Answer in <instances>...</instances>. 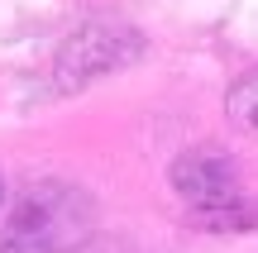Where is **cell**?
Instances as JSON below:
<instances>
[{"label": "cell", "mask_w": 258, "mask_h": 253, "mask_svg": "<svg viewBox=\"0 0 258 253\" xmlns=\"http://www.w3.org/2000/svg\"><path fill=\"white\" fill-rule=\"evenodd\" d=\"M96 206L72 182H34L15 201L0 253H72L91 239Z\"/></svg>", "instance_id": "6da1fadb"}, {"label": "cell", "mask_w": 258, "mask_h": 253, "mask_svg": "<svg viewBox=\"0 0 258 253\" xmlns=\"http://www.w3.org/2000/svg\"><path fill=\"white\" fill-rule=\"evenodd\" d=\"M172 187L206 229H253L258 206L244 201L239 167L220 148H186L172 162Z\"/></svg>", "instance_id": "7a4b0ae2"}, {"label": "cell", "mask_w": 258, "mask_h": 253, "mask_svg": "<svg viewBox=\"0 0 258 253\" xmlns=\"http://www.w3.org/2000/svg\"><path fill=\"white\" fill-rule=\"evenodd\" d=\"M134 53H139V34H134V29L91 24V29H82V34L62 48L57 72H67V76H62L57 86H62V91H72V86H82L86 76H101V72H110V67L129 62Z\"/></svg>", "instance_id": "3957f363"}, {"label": "cell", "mask_w": 258, "mask_h": 253, "mask_svg": "<svg viewBox=\"0 0 258 253\" xmlns=\"http://www.w3.org/2000/svg\"><path fill=\"white\" fill-rule=\"evenodd\" d=\"M225 115H230V124L239 134L258 139V67L244 72L239 81L230 86V96H225Z\"/></svg>", "instance_id": "277c9868"}, {"label": "cell", "mask_w": 258, "mask_h": 253, "mask_svg": "<svg viewBox=\"0 0 258 253\" xmlns=\"http://www.w3.org/2000/svg\"><path fill=\"white\" fill-rule=\"evenodd\" d=\"M0 201H5V182H0Z\"/></svg>", "instance_id": "5b68a950"}]
</instances>
